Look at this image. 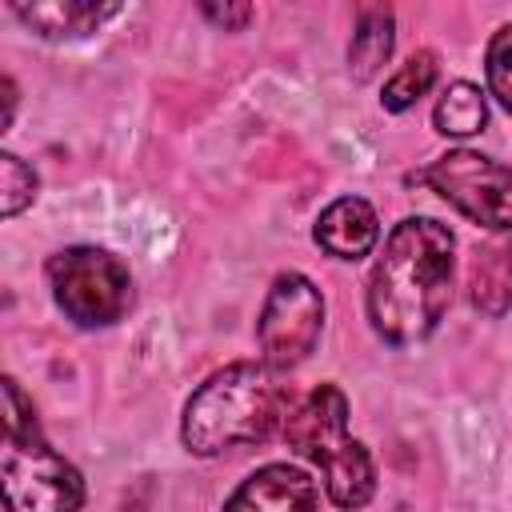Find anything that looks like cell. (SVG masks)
<instances>
[{
	"label": "cell",
	"instance_id": "6da1fadb",
	"mask_svg": "<svg viewBox=\"0 0 512 512\" xmlns=\"http://www.w3.org/2000/svg\"><path fill=\"white\" fill-rule=\"evenodd\" d=\"M452 272H456V236L448 224L432 216L400 220L384 252L368 276V324L372 332L392 344H416L432 336L452 300Z\"/></svg>",
	"mask_w": 512,
	"mask_h": 512
},
{
	"label": "cell",
	"instance_id": "7a4b0ae2",
	"mask_svg": "<svg viewBox=\"0 0 512 512\" xmlns=\"http://www.w3.org/2000/svg\"><path fill=\"white\" fill-rule=\"evenodd\" d=\"M292 392L264 360H236L212 372L184 404L180 440L192 456H220L228 448L264 444L288 420Z\"/></svg>",
	"mask_w": 512,
	"mask_h": 512
},
{
	"label": "cell",
	"instance_id": "3957f363",
	"mask_svg": "<svg viewBox=\"0 0 512 512\" xmlns=\"http://www.w3.org/2000/svg\"><path fill=\"white\" fill-rule=\"evenodd\" d=\"M4 508L8 512H76L84 504L80 472L44 440L32 400L4 376Z\"/></svg>",
	"mask_w": 512,
	"mask_h": 512
},
{
	"label": "cell",
	"instance_id": "277c9868",
	"mask_svg": "<svg viewBox=\"0 0 512 512\" xmlns=\"http://www.w3.org/2000/svg\"><path fill=\"white\" fill-rule=\"evenodd\" d=\"M284 440L324 476V492L336 508L356 512L376 492V464L360 440L348 436V400L336 384L312 388L284 420Z\"/></svg>",
	"mask_w": 512,
	"mask_h": 512
},
{
	"label": "cell",
	"instance_id": "5b68a950",
	"mask_svg": "<svg viewBox=\"0 0 512 512\" xmlns=\"http://www.w3.org/2000/svg\"><path fill=\"white\" fill-rule=\"evenodd\" d=\"M44 272H48L56 308L80 328L116 324L132 304V276L104 248H92V244L60 248L56 256H48Z\"/></svg>",
	"mask_w": 512,
	"mask_h": 512
},
{
	"label": "cell",
	"instance_id": "8992f818",
	"mask_svg": "<svg viewBox=\"0 0 512 512\" xmlns=\"http://www.w3.org/2000/svg\"><path fill=\"white\" fill-rule=\"evenodd\" d=\"M440 200L488 232H512V168L480 156L472 148H452L436 156L420 176Z\"/></svg>",
	"mask_w": 512,
	"mask_h": 512
},
{
	"label": "cell",
	"instance_id": "52a82bcc",
	"mask_svg": "<svg viewBox=\"0 0 512 512\" xmlns=\"http://www.w3.org/2000/svg\"><path fill=\"white\" fill-rule=\"evenodd\" d=\"M324 328V296L304 272H280L264 296L256 340L264 352V364L276 372L296 368L308 360Z\"/></svg>",
	"mask_w": 512,
	"mask_h": 512
},
{
	"label": "cell",
	"instance_id": "ba28073f",
	"mask_svg": "<svg viewBox=\"0 0 512 512\" xmlns=\"http://www.w3.org/2000/svg\"><path fill=\"white\" fill-rule=\"evenodd\" d=\"M224 512H320V488L292 464H264L224 500Z\"/></svg>",
	"mask_w": 512,
	"mask_h": 512
},
{
	"label": "cell",
	"instance_id": "9c48e42d",
	"mask_svg": "<svg viewBox=\"0 0 512 512\" xmlns=\"http://www.w3.org/2000/svg\"><path fill=\"white\" fill-rule=\"evenodd\" d=\"M312 236H316V244L328 256H336V260H360V256H368L376 248L380 220H376V208L364 196H340V200H332L320 212Z\"/></svg>",
	"mask_w": 512,
	"mask_h": 512
},
{
	"label": "cell",
	"instance_id": "30bf717a",
	"mask_svg": "<svg viewBox=\"0 0 512 512\" xmlns=\"http://www.w3.org/2000/svg\"><path fill=\"white\" fill-rule=\"evenodd\" d=\"M12 12L44 40H72L96 32L104 20L120 12V4H88V0H56V4H12Z\"/></svg>",
	"mask_w": 512,
	"mask_h": 512
},
{
	"label": "cell",
	"instance_id": "8fae6325",
	"mask_svg": "<svg viewBox=\"0 0 512 512\" xmlns=\"http://www.w3.org/2000/svg\"><path fill=\"white\" fill-rule=\"evenodd\" d=\"M468 288L484 316H504L512 308V236H496L472 252Z\"/></svg>",
	"mask_w": 512,
	"mask_h": 512
},
{
	"label": "cell",
	"instance_id": "7c38bea8",
	"mask_svg": "<svg viewBox=\"0 0 512 512\" xmlns=\"http://www.w3.org/2000/svg\"><path fill=\"white\" fill-rule=\"evenodd\" d=\"M392 56V12L380 4L360 8L356 16V32L348 44V68L356 80H372Z\"/></svg>",
	"mask_w": 512,
	"mask_h": 512
},
{
	"label": "cell",
	"instance_id": "4fadbf2b",
	"mask_svg": "<svg viewBox=\"0 0 512 512\" xmlns=\"http://www.w3.org/2000/svg\"><path fill=\"white\" fill-rule=\"evenodd\" d=\"M432 124L440 136H452V140H468L476 132H484L488 124V104H484V92L468 80H456L444 88V96L436 100V112H432Z\"/></svg>",
	"mask_w": 512,
	"mask_h": 512
},
{
	"label": "cell",
	"instance_id": "5bb4252c",
	"mask_svg": "<svg viewBox=\"0 0 512 512\" xmlns=\"http://www.w3.org/2000/svg\"><path fill=\"white\" fill-rule=\"evenodd\" d=\"M436 72H440L436 52H412V56H408V60H404L388 80H384L380 104H384L388 112H404V108H412L420 96H428V92H432Z\"/></svg>",
	"mask_w": 512,
	"mask_h": 512
},
{
	"label": "cell",
	"instance_id": "9a60e30c",
	"mask_svg": "<svg viewBox=\"0 0 512 512\" xmlns=\"http://www.w3.org/2000/svg\"><path fill=\"white\" fill-rule=\"evenodd\" d=\"M36 188H40L36 172H32L20 156L4 152V156H0V212H4V216L24 212V208L36 200Z\"/></svg>",
	"mask_w": 512,
	"mask_h": 512
},
{
	"label": "cell",
	"instance_id": "2e32d148",
	"mask_svg": "<svg viewBox=\"0 0 512 512\" xmlns=\"http://www.w3.org/2000/svg\"><path fill=\"white\" fill-rule=\"evenodd\" d=\"M484 76H488V92L500 100V108L512 112V24H504V28L488 40Z\"/></svg>",
	"mask_w": 512,
	"mask_h": 512
},
{
	"label": "cell",
	"instance_id": "e0dca14e",
	"mask_svg": "<svg viewBox=\"0 0 512 512\" xmlns=\"http://www.w3.org/2000/svg\"><path fill=\"white\" fill-rule=\"evenodd\" d=\"M212 24H220L224 32H236V28H244L248 20H252V4H204L200 8Z\"/></svg>",
	"mask_w": 512,
	"mask_h": 512
},
{
	"label": "cell",
	"instance_id": "ac0fdd59",
	"mask_svg": "<svg viewBox=\"0 0 512 512\" xmlns=\"http://www.w3.org/2000/svg\"><path fill=\"white\" fill-rule=\"evenodd\" d=\"M12 112H16V80L4 76V124H12Z\"/></svg>",
	"mask_w": 512,
	"mask_h": 512
}]
</instances>
